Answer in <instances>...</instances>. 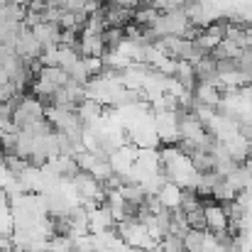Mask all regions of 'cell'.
Wrapping results in <instances>:
<instances>
[{"label":"cell","mask_w":252,"mask_h":252,"mask_svg":"<svg viewBox=\"0 0 252 252\" xmlns=\"http://www.w3.org/2000/svg\"><path fill=\"white\" fill-rule=\"evenodd\" d=\"M12 250H15L12 233H0V252H12Z\"/></svg>","instance_id":"cell-1"}]
</instances>
